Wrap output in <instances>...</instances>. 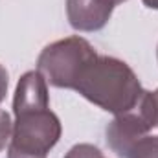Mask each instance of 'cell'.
<instances>
[{"instance_id":"cell-14","label":"cell","mask_w":158,"mask_h":158,"mask_svg":"<svg viewBox=\"0 0 158 158\" xmlns=\"http://www.w3.org/2000/svg\"><path fill=\"white\" fill-rule=\"evenodd\" d=\"M99 158H105V156H99Z\"/></svg>"},{"instance_id":"cell-10","label":"cell","mask_w":158,"mask_h":158,"mask_svg":"<svg viewBox=\"0 0 158 158\" xmlns=\"http://www.w3.org/2000/svg\"><path fill=\"white\" fill-rule=\"evenodd\" d=\"M7 72H6V68L0 64V103L4 101V98H6V94H7Z\"/></svg>"},{"instance_id":"cell-2","label":"cell","mask_w":158,"mask_h":158,"mask_svg":"<svg viewBox=\"0 0 158 158\" xmlns=\"http://www.w3.org/2000/svg\"><path fill=\"white\" fill-rule=\"evenodd\" d=\"M74 90L116 116L136 107L145 92L125 61L99 53L86 64Z\"/></svg>"},{"instance_id":"cell-7","label":"cell","mask_w":158,"mask_h":158,"mask_svg":"<svg viewBox=\"0 0 158 158\" xmlns=\"http://www.w3.org/2000/svg\"><path fill=\"white\" fill-rule=\"evenodd\" d=\"M99 156H103V153L92 143H77L64 155V158H99Z\"/></svg>"},{"instance_id":"cell-6","label":"cell","mask_w":158,"mask_h":158,"mask_svg":"<svg viewBox=\"0 0 158 158\" xmlns=\"http://www.w3.org/2000/svg\"><path fill=\"white\" fill-rule=\"evenodd\" d=\"M129 158H158V136L142 138L132 147Z\"/></svg>"},{"instance_id":"cell-11","label":"cell","mask_w":158,"mask_h":158,"mask_svg":"<svg viewBox=\"0 0 158 158\" xmlns=\"http://www.w3.org/2000/svg\"><path fill=\"white\" fill-rule=\"evenodd\" d=\"M142 2L151 9H158V0H142Z\"/></svg>"},{"instance_id":"cell-12","label":"cell","mask_w":158,"mask_h":158,"mask_svg":"<svg viewBox=\"0 0 158 158\" xmlns=\"http://www.w3.org/2000/svg\"><path fill=\"white\" fill-rule=\"evenodd\" d=\"M114 2H116V4H121V2H125V0H114Z\"/></svg>"},{"instance_id":"cell-8","label":"cell","mask_w":158,"mask_h":158,"mask_svg":"<svg viewBox=\"0 0 158 158\" xmlns=\"http://www.w3.org/2000/svg\"><path fill=\"white\" fill-rule=\"evenodd\" d=\"M13 131V123H11V118L6 110L0 109V151L6 147L7 140H9V134Z\"/></svg>"},{"instance_id":"cell-13","label":"cell","mask_w":158,"mask_h":158,"mask_svg":"<svg viewBox=\"0 0 158 158\" xmlns=\"http://www.w3.org/2000/svg\"><path fill=\"white\" fill-rule=\"evenodd\" d=\"M156 59H158V48H156Z\"/></svg>"},{"instance_id":"cell-5","label":"cell","mask_w":158,"mask_h":158,"mask_svg":"<svg viewBox=\"0 0 158 158\" xmlns=\"http://www.w3.org/2000/svg\"><path fill=\"white\" fill-rule=\"evenodd\" d=\"M116 6L114 0H66V17L77 31H98L107 26Z\"/></svg>"},{"instance_id":"cell-1","label":"cell","mask_w":158,"mask_h":158,"mask_svg":"<svg viewBox=\"0 0 158 158\" xmlns=\"http://www.w3.org/2000/svg\"><path fill=\"white\" fill-rule=\"evenodd\" d=\"M15 123L7 158H46L61 138L63 127L50 110L48 83L39 70L19 79L13 98Z\"/></svg>"},{"instance_id":"cell-3","label":"cell","mask_w":158,"mask_h":158,"mask_svg":"<svg viewBox=\"0 0 158 158\" xmlns=\"http://www.w3.org/2000/svg\"><path fill=\"white\" fill-rule=\"evenodd\" d=\"M98 55L94 46L83 37H66L48 44L37 59V68L55 88L74 90L86 64Z\"/></svg>"},{"instance_id":"cell-9","label":"cell","mask_w":158,"mask_h":158,"mask_svg":"<svg viewBox=\"0 0 158 158\" xmlns=\"http://www.w3.org/2000/svg\"><path fill=\"white\" fill-rule=\"evenodd\" d=\"M147 105H149V112L153 118V125L158 127V90L147 92Z\"/></svg>"},{"instance_id":"cell-4","label":"cell","mask_w":158,"mask_h":158,"mask_svg":"<svg viewBox=\"0 0 158 158\" xmlns=\"http://www.w3.org/2000/svg\"><path fill=\"white\" fill-rule=\"evenodd\" d=\"M153 127L155 125H153V118L149 112L147 90H145L136 107H132L131 110L123 114H118L107 125L105 129L107 143L119 158H129L132 147L142 138H145Z\"/></svg>"}]
</instances>
